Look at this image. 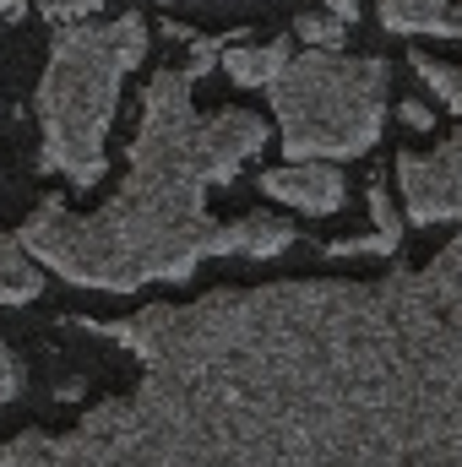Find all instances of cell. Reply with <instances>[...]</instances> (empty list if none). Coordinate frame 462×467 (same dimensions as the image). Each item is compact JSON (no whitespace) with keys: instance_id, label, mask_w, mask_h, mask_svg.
<instances>
[{"instance_id":"cell-1","label":"cell","mask_w":462,"mask_h":467,"mask_svg":"<svg viewBox=\"0 0 462 467\" xmlns=\"http://www.w3.org/2000/svg\"><path fill=\"white\" fill-rule=\"evenodd\" d=\"M196 71H158L142 99V130L131 147V174L115 196L77 218L60 196H49L16 234L44 266L82 288H142V283H185L207 255H278L294 244L283 218H207V185L239 174L250 152L267 147V119L250 109H224L202 119L191 109Z\"/></svg>"},{"instance_id":"cell-4","label":"cell","mask_w":462,"mask_h":467,"mask_svg":"<svg viewBox=\"0 0 462 467\" xmlns=\"http://www.w3.org/2000/svg\"><path fill=\"white\" fill-rule=\"evenodd\" d=\"M397 180H403L414 223H452V218H462V130L436 152H403L397 158Z\"/></svg>"},{"instance_id":"cell-5","label":"cell","mask_w":462,"mask_h":467,"mask_svg":"<svg viewBox=\"0 0 462 467\" xmlns=\"http://www.w3.org/2000/svg\"><path fill=\"white\" fill-rule=\"evenodd\" d=\"M261 191L278 202H294L305 213H338L343 207V180L327 163H289V169H267Z\"/></svg>"},{"instance_id":"cell-14","label":"cell","mask_w":462,"mask_h":467,"mask_svg":"<svg viewBox=\"0 0 462 467\" xmlns=\"http://www.w3.org/2000/svg\"><path fill=\"white\" fill-rule=\"evenodd\" d=\"M397 115H403V125H414V130H430V109L425 104H403Z\"/></svg>"},{"instance_id":"cell-17","label":"cell","mask_w":462,"mask_h":467,"mask_svg":"<svg viewBox=\"0 0 462 467\" xmlns=\"http://www.w3.org/2000/svg\"><path fill=\"white\" fill-rule=\"evenodd\" d=\"M452 33H462V5H452Z\"/></svg>"},{"instance_id":"cell-15","label":"cell","mask_w":462,"mask_h":467,"mask_svg":"<svg viewBox=\"0 0 462 467\" xmlns=\"http://www.w3.org/2000/svg\"><path fill=\"white\" fill-rule=\"evenodd\" d=\"M327 5H332V16H338V22H353V16H359V0H327Z\"/></svg>"},{"instance_id":"cell-6","label":"cell","mask_w":462,"mask_h":467,"mask_svg":"<svg viewBox=\"0 0 462 467\" xmlns=\"http://www.w3.org/2000/svg\"><path fill=\"white\" fill-rule=\"evenodd\" d=\"M294 55H289V44L283 38H272V44H261V49H250V44H239V49H224V71H229L239 88H272L278 77H283V66H289Z\"/></svg>"},{"instance_id":"cell-13","label":"cell","mask_w":462,"mask_h":467,"mask_svg":"<svg viewBox=\"0 0 462 467\" xmlns=\"http://www.w3.org/2000/svg\"><path fill=\"white\" fill-rule=\"evenodd\" d=\"M93 11H99V0H49L44 5L49 22H71V16H93Z\"/></svg>"},{"instance_id":"cell-10","label":"cell","mask_w":462,"mask_h":467,"mask_svg":"<svg viewBox=\"0 0 462 467\" xmlns=\"http://www.w3.org/2000/svg\"><path fill=\"white\" fill-rule=\"evenodd\" d=\"M370 213H375V239H381V250L392 255V250H397V239H403V223H397L392 196H386V185H381V180H370Z\"/></svg>"},{"instance_id":"cell-3","label":"cell","mask_w":462,"mask_h":467,"mask_svg":"<svg viewBox=\"0 0 462 467\" xmlns=\"http://www.w3.org/2000/svg\"><path fill=\"white\" fill-rule=\"evenodd\" d=\"M272 104L283 119V152L294 163L359 158L375 147L386 119V60L310 49L283 66V77L272 82Z\"/></svg>"},{"instance_id":"cell-12","label":"cell","mask_w":462,"mask_h":467,"mask_svg":"<svg viewBox=\"0 0 462 467\" xmlns=\"http://www.w3.org/2000/svg\"><path fill=\"white\" fill-rule=\"evenodd\" d=\"M16 386H22V364H16V353L0 343V408L16 397Z\"/></svg>"},{"instance_id":"cell-8","label":"cell","mask_w":462,"mask_h":467,"mask_svg":"<svg viewBox=\"0 0 462 467\" xmlns=\"http://www.w3.org/2000/svg\"><path fill=\"white\" fill-rule=\"evenodd\" d=\"M44 288V272L27 261V250L16 239H0V305H27L38 299Z\"/></svg>"},{"instance_id":"cell-9","label":"cell","mask_w":462,"mask_h":467,"mask_svg":"<svg viewBox=\"0 0 462 467\" xmlns=\"http://www.w3.org/2000/svg\"><path fill=\"white\" fill-rule=\"evenodd\" d=\"M408 60H414L419 82H425V88H436V99H441L446 109H457V115H462V66H436L430 55H408Z\"/></svg>"},{"instance_id":"cell-7","label":"cell","mask_w":462,"mask_h":467,"mask_svg":"<svg viewBox=\"0 0 462 467\" xmlns=\"http://www.w3.org/2000/svg\"><path fill=\"white\" fill-rule=\"evenodd\" d=\"M381 22L392 33H441V38H457L446 0H381Z\"/></svg>"},{"instance_id":"cell-11","label":"cell","mask_w":462,"mask_h":467,"mask_svg":"<svg viewBox=\"0 0 462 467\" xmlns=\"http://www.w3.org/2000/svg\"><path fill=\"white\" fill-rule=\"evenodd\" d=\"M299 33H305V44H316V49H338V44H343V22H338L332 11H305V16H299Z\"/></svg>"},{"instance_id":"cell-16","label":"cell","mask_w":462,"mask_h":467,"mask_svg":"<svg viewBox=\"0 0 462 467\" xmlns=\"http://www.w3.org/2000/svg\"><path fill=\"white\" fill-rule=\"evenodd\" d=\"M27 11V0H0V16H22Z\"/></svg>"},{"instance_id":"cell-2","label":"cell","mask_w":462,"mask_h":467,"mask_svg":"<svg viewBox=\"0 0 462 467\" xmlns=\"http://www.w3.org/2000/svg\"><path fill=\"white\" fill-rule=\"evenodd\" d=\"M142 55H147V27L136 11L115 22L60 27L38 82V119H44V163L60 169L71 185H99L120 82L125 71H136Z\"/></svg>"}]
</instances>
